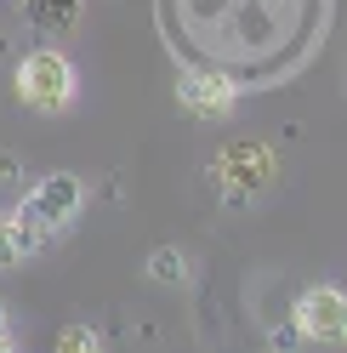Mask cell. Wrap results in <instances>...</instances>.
Segmentation results:
<instances>
[{
  "label": "cell",
  "instance_id": "1",
  "mask_svg": "<svg viewBox=\"0 0 347 353\" xmlns=\"http://www.w3.org/2000/svg\"><path fill=\"white\" fill-rule=\"evenodd\" d=\"M17 103L34 114H63L74 103V63L57 46H34L17 63Z\"/></svg>",
  "mask_w": 347,
  "mask_h": 353
},
{
  "label": "cell",
  "instance_id": "2",
  "mask_svg": "<svg viewBox=\"0 0 347 353\" xmlns=\"http://www.w3.org/2000/svg\"><path fill=\"white\" fill-rule=\"evenodd\" d=\"M80 205H85V183L74 171H52V176H40V183L23 194L17 216H23L29 228H40V234H57V228H69L80 216Z\"/></svg>",
  "mask_w": 347,
  "mask_h": 353
},
{
  "label": "cell",
  "instance_id": "3",
  "mask_svg": "<svg viewBox=\"0 0 347 353\" xmlns=\"http://www.w3.org/2000/svg\"><path fill=\"white\" fill-rule=\"evenodd\" d=\"M291 325L302 330V342H347V291H336V285H302Z\"/></svg>",
  "mask_w": 347,
  "mask_h": 353
},
{
  "label": "cell",
  "instance_id": "4",
  "mask_svg": "<svg viewBox=\"0 0 347 353\" xmlns=\"http://www.w3.org/2000/svg\"><path fill=\"white\" fill-rule=\"evenodd\" d=\"M211 171H216V188H222L228 200H251V194H262L273 183L279 165H273V154L262 143H228L211 160Z\"/></svg>",
  "mask_w": 347,
  "mask_h": 353
},
{
  "label": "cell",
  "instance_id": "5",
  "mask_svg": "<svg viewBox=\"0 0 347 353\" xmlns=\"http://www.w3.org/2000/svg\"><path fill=\"white\" fill-rule=\"evenodd\" d=\"M177 103L193 120H222V114H233V103H240V85L228 74H216V69H182L177 74Z\"/></svg>",
  "mask_w": 347,
  "mask_h": 353
},
{
  "label": "cell",
  "instance_id": "6",
  "mask_svg": "<svg viewBox=\"0 0 347 353\" xmlns=\"http://www.w3.org/2000/svg\"><path fill=\"white\" fill-rule=\"evenodd\" d=\"M46 245H52V234L29 228L17 211H0V268H23V262L40 256Z\"/></svg>",
  "mask_w": 347,
  "mask_h": 353
},
{
  "label": "cell",
  "instance_id": "7",
  "mask_svg": "<svg viewBox=\"0 0 347 353\" xmlns=\"http://www.w3.org/2000/svg\"><path fill=\"white\" fill-rule=\"evenodd\" d=\"M23 12L40 34H69L80 17V0H23Z\"/></svg>",
  "mask_w": 347,
  "mask_h": 353
},
{
  "label": "cell",
  "instance_id": "8",
  "mask_svg": "<svg viewBox=\"0 0 347 353\" xmlns=\"http://www.w3.org/2000/svg\"><path fill=\"white\" fill-rule=\"evenodd\" d=\"M148 279H154V285H188V279H193L188 251H177V245H154V251H148Z\"/></svg>",
  "mask_w": 347,
  "mask_h": 353
},
{
  "label": "cell",
  "instance_id": "9",
  "mask_svg": "<svg viewBox=\"0 0 347 353\" xmlns=\"http://www.w3.org/2000/svg\"><path fill=\"white\" fill-rule=\"evenodd\" d=\"M97 342H103V336H97L92 325H63V330H57V347H63V353H92Z\"/></svg>",
  "mask_w": 347,
  "mask_h": 353
},
{
  "label": "cell",
  "instance_id": "10",
  "mask_svg": "<svg viewBox=\"0 0 347 353\" xmlns=\"http://www.w3.org/2000/svg\"><path fill=\"white\" fill-rule=\"evenodd\" d=\"M17 176H23V160H17L12 148H0V188H12Z\"/></svg>",
  "mask_w": 347,
  "mask_h": 353
},
{
  "label": "cell",
  "instance_id": "11",
  "mask_svg": "<svg viewBox=\"0 0 347 353\" xmlns=\"http://www.w3.org/2000/svg\"><path fill=\"white\" fill-rule=\"evenodd\" d=\"M0 353H12V330H0Z\"/></svg>",
  "mask_w": 347,
  "mask_h": 353
},
{
  "label": "cell",
  "instance_id": "12",
  "mask_svg": "<svg viewBox=\"0 0 347 353\" xmlns=\"http://www.w3.org/2000/svg\"><path fill=\"white\" fill-rule=\"evenodd\" d=\"M0 330H6V302H0Z\"/></svg>",
  "mask_w": 347,
  "mask_h": 353
}]
</instances>
